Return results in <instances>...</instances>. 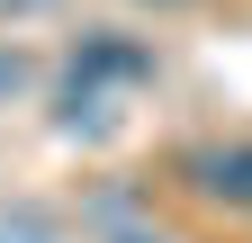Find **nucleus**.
Masks as SVG:
<instances>
[{"instance_id":"f03ea898","label":"nucleus","mask_w":252,"mask_h":243,"mask_svg":"<svg viewBox=\"0 0 252 243\" xmlns=\"http://www.w3.org/2000/svg\"><path fill=\"white\" fill-rule=\"evenodd\" d=\"M180 180L207 207H243V216H252V144H198V153L180 162Z\"/></svg>"},{"instance_id":"7ed1b4c3","label":"nucleus","mask_w":252,"mask_h":243,"mask_svg":"<svg viewBox=\"0 0 252 243\" xmlns=\"http://www.w3.org/2000/svg\"><path fill=\"white\" fill-rule=\"evenodd\" d=\"M153 9H171V0H153Z\"/></svg>"},{"instance_id":"f257e3e1","label":"nucleus","mask_w":252,"mask_h":243,"mask_svg":"<svg viewBox=\"0 0 252 243\" xmlns=\"http://www.w3.org/2000/svg\"><path fill=\"white\" fill-rule=\"evenodd\" d=\"M153 81V54L126 45V36H81L72 54V81H63V126H99L108 117V90H144Z\"/></svg>"}]
</instances>
